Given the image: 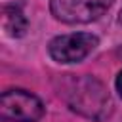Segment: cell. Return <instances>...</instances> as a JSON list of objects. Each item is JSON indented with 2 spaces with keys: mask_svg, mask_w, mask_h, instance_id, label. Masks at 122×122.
I'll return each mask as SVG.
<instances>
[{
  "mask_svg": "<svg viewBox=\"0 0 122 122\" xmlns=\"http://www.w3.org/2000/svg\"><path fill=\"white\" fill-rule=\"evenodd\" d=\"M44 114L42 101L25 90H8L0 97V118L4 122H36Z\"/></svg>",
  "mask_w": 122,
  "mask_h": 122,
  "instance_id": "cell-2",
  "label": "cell"
},
{
  "mask_svg": "<svg viewBox=\"0 0 122 122\" xmlns=\"http://www.w3.org/2000/svg\"><path fill=\"white\" fill-rule=\"evenodd\" d=\"M97 36L90 32H72L53 38L48 51L57 63H78L97 48Z\"/></svg>",
  "mask_w": 122,
  "mask_h": 122,
  "instance_id": "cell-3",
  "label": "cell"
},
{
  "mask_svg": "<svg viewBox=\"0 0 122 122\" xmlns=\"http://www.w3.org/2000/svg\"><path fill=\"white\" fill-rule=\"evenodd\" d=\"M67 101L72 111H78L93 118H101L105 111H109L111 107L109 93L103 90V86L97 80L88 78V76L72 80L69 93H67Z\"/></svg>",
  "mask_w": 122,
  "mask_h": 122,
  "instance_id": "cell-1",
  "label": "cell"
},
{
  "mask_svg": "<svg viewBox=\"0 0 122 122\" xmlns=\"http://www.w3.org/2000/svg\"><path fill=\"white\" fill-rule=\"evenodd\" d=\"M120 25H122V11H120Z\"/></svg>",
  "mask_w": 122,
  "mask_h": 122,
  "instance_id": "cell-7",
  "label": "cell"
},
{
  "mask_svg": "<svg viewBox=\"0 0 122 122\" xmlns=\"http://www.w3.org/2000/svg\"><path fill=\"white\" fill-rule=\"evenodd\" d=\"M116 92L122 95V71H120L118 76H116Z\"/></svg>",
  "mask_w": 122,
  "mask_h": 122,
  "instance_id": "cell-6",
  "label": "cell"
},
{
  "mask_svg": "<svg viewBox=\"0 0 122 122\" xmlns=\"http://www.w3.org/2000/svg\"><path fill=\"white\" fill-rule=\"evenodd\" d=\"M112 0H51V13L63 23H90L101 17Z\"/></svg>",
  "mask_w": 122,
  "mask_h": 122,
  "instance_id": "cell-4",
  "label": "cell"
},
{
  "mask_svg": "<svg viewBox=\"0 0 122 122\" xmlns=\"http://www.w3.org/2000/svg\"><path fill=\"white\" fill-rule=\"evenodd\" d=\"M2 23L8 34L11 36H21L27 29V19L21 13L19 8H4L2 11Z\"/></svg>",
  "mask_w": 122,
  "mask_h": 122,
  "instance_id": "cell-5",
  "label": "cell"
}]
</instances>
